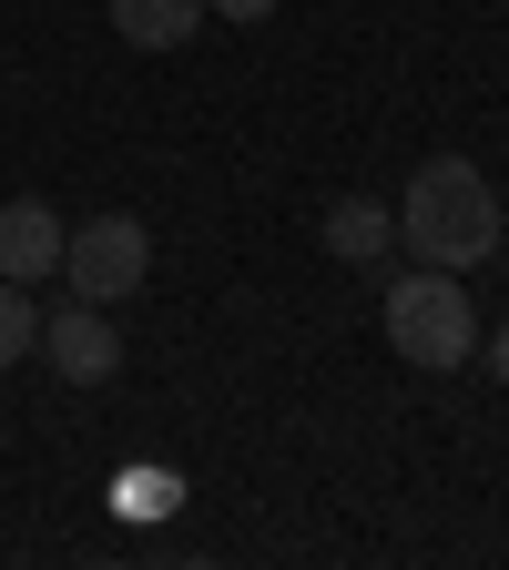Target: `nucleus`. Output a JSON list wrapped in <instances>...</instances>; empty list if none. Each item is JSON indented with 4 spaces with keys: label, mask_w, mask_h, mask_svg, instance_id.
<instances>
[{
    "label": "nucleus",
    "mask_w": 509,
    "mask_h": 570,
    "mask_svg": "<svg viewBox=\"0 0 509 570\" xmlns=\"http://www.w3.org/2000/svg\"><path fill=\"white\" fill-rule=\"evenodd\" d=\"M398 245L418 265H449V275L489 265L499 255V194H489V174L469 154H428L408 174V204H398Z\"/></svg>",
    "instance_id": "1"
},
{
    "label": "nucleus",
    "mask_w": 509,
    "mask_h": 570,
    "mask_svg": "<svg viewBox=\"0 0 509 570\" xmlns=\"http://www.w3.org/2000/svg\"><path fill=\"white\" fill-rule=\"evenodd\" d=\"M378 316H388V346L408 356V367H469V356H479L469 285H459L449 265H418V275H398Z\"/></svg>",
    "instance_id": "2"
},
{
    "label": "nucleus",
    "mask_w": 509,
    "mask_h": 570,
    "mask_svg": "<svg viewBox=\"0 0 509 570\" xmlns=\"http://www.w3.org/2000/svg\"><path fill=\"white\" fill-rule=\"evenodd\" d=\"M61 275H71V296H92V306L133 296V285L154 275V235H143V214H92V225L61 245Z\"/></svg>",
    "instance_id": "3"
},
{
    "label": "nucleus",
    "mask_w": 509,
    "mask_h": 570,
    "mask_svg": "<svg viewBox=\"0 0 509 570\" xmlns=\"http://www.w3.org/2000/svg\"><path fill=\"white\" fill-rule=\"evenodd\" d=\"M41 356H51L71 387H102V377L123 367V326H102V306H92V296H71L61 316H41Z\"/></svg>",
    "instance_id": "4"
},
{
    "label": "nucleus",
    "mask_w": 509,
    "mask_h": 570,
    "mask_svg": "<svg viewBox=\"0 0 509 570\" xmlns=\"http://www.w3.org/2000/svg\"><path fill=\"white\" fill-rule=\"evenodd\" d=\"M61 245H71V225H61L41 194H11V204H0V275H11V285L61 275Z\"/></svg>",
    "instance_id": "5"
},
{
    "label": "nucleus",
    "mask_w": 509,
    "mask_h": 570,
    "mask_svg": "<svg viewBox=\"0 0 509 570\" xmlns=\"http://www.w3.org/2000/svg\"><path fill=\"white\" fill-rule=\"evenodd\" d=\"M388 245H398V204H378V194H336L326 204V255L336 265H388Z\"/></svg>",
    "instance_id": "6"
},
{
    "label": "nucleus",
    "mask_w": 509,
    "mask_h": 570,
    "mask_svg": "<svg viewBox=\"0 0 509 570\" xmlns=\"http://www.w3.org/2000/svg\"><path fill=\"white\" fill-rule=\"evenodd\" d=\"M112 31L133 51H184L204 31V0H112Z\"/></svg>",
    "instance_id": "7"
},
{
    "label": "nucleus",
    "mask_w": 509,
    "mask_h": 570,
    "mask_svg": "<svg viewBox=\"0 0 509 570\" xmlns=\"http://www.w3.org/2000/svg\"><path fill=\"white\" fill-rule=\"evenodd\" d=\"M112 499H123L133 520H174V510H184V479H174V469H123Z\"/></svg>",
    "instance_id": "8"
},
{
    "label": "nucleus",
    "mask_w": 509,
    "mask_h": 570,
    "mask_svg": "<svg viewBox=\"0 0 509 570\" xmlns=\"http://www.w3.org/2000/svg\"><path fill=\"white\" fill-rule=\"evenodd\" d=\"M31 346H41V306L21 296V285H11V275H0V377H11V367H21V356H31Z\"/></svg>",
    "instance_id": "9"
},
{
    "label": "nucleus",
    "mask_w": 509,
    "mask_h": 570,
    "mask_svg": "<svg viewBox=\"0 0 509 570\" xmlns=\"http://www.w3.org/2000/svg\"><path fill=\"white\" fill-rule=\"evenodd\" d=\"M204 11H225V21H275L285 0H204Z\"/></svg>",
    "instance_id": "10"
},
{
    "label": "nucleus",
    "mask_w": 509,
    "mask_h": 570,
    "mask_svg": "<svg viewBox=\"0 0 509 570\" xmlns=\"http://www.w3.org/2000/svg\"><path fill=\"white\" fill-rule=\"evenodd\" d=\"M489 377H499V387H509V316H499V326H489Z\"/></svg>",
    "instance_id": "11"
}]
</instances>
